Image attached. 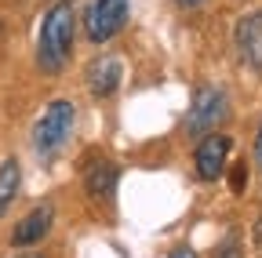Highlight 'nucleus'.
<instances>
[{"label": "nucleus", "mask_w": 262, "mask_h": 258, "mask_svg": "<svg viewBox=\"0 0 262 258\" xmlns=\"http://www.w3.org/2000/svg\"><path fill=\"white\" fill-rule=\"evenodd\" d=\"M77 8L73 0H51L40 29H37V69L44 77H62V69L73 58V40H77Z\"/></svg>", "instance_id": "obj_1"}, {"label": "nucleus", "mask_w": 262, "mask_h": 258, "mask_svg": "<svg viewBox=\"0 0 262 258\" xmlns=\"http://www.w3.org/2000/svg\"><path fill=\"white\" fill-rule=\"evenodd\" d=\"M73 127H77V102L66 99V95L51 99L40 109V116L33 120V131H29V142H33V149H37V156L40 160L58 156L66 149V142H70Z\"/></svg>", "instance_id": "obj_2"}, {"label": "nucleus", "mask_w": 262, "mask_h": 258, "mask_svg": "<svg viewBox=\"0 0 262 258\" xmlns=\"http://www.w3.org/2000/svg\"><path fill=\"white\" fill-rule=\"evenodd\" d=\"M229 120V99L226 91L215 87V84H201L189 99V109H186V135L189 138H204L211 131H222V124Z\"/></svg>", "instance_id": "obj_3"}, {"label": "nucleus", "mask_w": 262, "mask_h": 258, "mask_svg": "<svg viewBox=\"0 0 262 258\" xmlns=\"http://www.w3.org/2000/svg\"><path fill=\"white\" fill-rule=\"evenodd\" d=\"M131 18V0H88L84 15H80V29H84V40L102 48L110 44L120 29Z\"/></svg>", "instance_id": "obj_4"}, {"label": "nucleus", "mask_w": 262, "mask_h": 258, "mask_svg": "<svg viewBox=\"0 0 262 258\" xmlns=\"http://www.w3.org/2000/svg\"><path fill=\"white\" fill-rule=\"evenodd\" d=\"M229 135L222 131H211L204 138H196V149H193V168H196V178L201 182H219L229 168Z\"/></svg>", "instance_id": "obj_5"}, {"label": "nucleus", "mask_w": 262, "mask_h": 258, "mask_svg": "<svg viewBox=\"0 0 262 258\" xmlns=\"http://www.w3.org/2000/svg\"><path fill=\"white\" fill-rule=\"evenodd\" d=\"M233 48H237V58L251 69H262V8L241 15L237 29H233Z\"/></svg>", "instance_id": "obj_6"}, {"label": "nucleus", "mask_w": 262, "mask_h": 258, "mask_svg": "<svg viewBox=\"0 0 262 258\" xmlns=\"http://www.w3.org/2000/svg\"><path fill=\"white\" fill-rule=\"evenodd\" d=\"M84 84H88V91L95 95V99H110V95L124 84V62L117 55L91 58L88 69H84Z\"/></svg>", "instance_id": "obj_7"}, {"label": "nucleus", "mask_w": 262, "mask_h": 258, "mask_svg": "<svg viewBox=\"0 0 262 258\" xmlns=\"http://www.w3.org/2000/svg\"><path fill=\"white\" fill-rule=\"evenodd\" d=\"M51 225H55V207L51 204H37V207L26 211V218H18L15 233H11V244L15 247H33V244H40L51 233Z\"/></svg>", "instance_id": "obj_8"}, {"label": "nucleus", "mask_w": 262, "mask_h": 258, "mask_svg": "<svg viewBox=\"0 0 262 258\" xmlns=\"http://www.w3.org/2000/svg\"><path fill=\"white\" fill-rule=\"evenodd\" d=\"M84 185H88V197L91 200H110L113 189H117V168L110 164V160L98 156L95 164L88 168V175H84Z\"/></svg>", "instance_id": "obj_9"}, {"label": "nucleus", "mask_w": 262, "mask_h": 258, "mask_svg": "<svg viewBox=\"0 0 262 258\" xmlns=\"http://www.w3.org/2000/svg\"><path fill=\"white\" fill-rule=\"evenodd\" d=\"M18 189H22V168H18L15 156H4L0 160V218L18 200Z\"/></svg>", "instance_id": "obj_10"}, {"label": "nucleus", "mask_w": 262, "mask_h": 258, "mask_svg": "<svg viewBox=\"0 0 262 258\" xmlns=\"http://www.w3.org/2000/svg\"><path fill=\"white\" fill-rule=\"evenodd\" d=\"M215 258H244V247H241V240H237V237L222 240V244L215 247Z\"/></svg>", "instance_id": "obj_11"}, {"label": "nucleus", "mask_w": 262, "mask_h": 258, "mask_svg": "<svg viewBox=\"0 0 262 258\" xmlns=\"http://www.w3.org/2000/svg\"><path fill=\"white\" fill-rule=\"evenodd\" d=\"M244 185H248V164H233V171H229V189L241 197Z\"/></svg>", "instance_id": "obj_12"}, {"label": "nucleus", "mask_w": 262, "mask_h": 258, "mask_svg": "<svg viewBox=\"0 0 262 258\" xmlns=\"http://www.w3.org/2000/svg\"><path fill=\"white\" fill-rule=\"evenodd\" d=\"M255 168L262 171V120H258V127H255Z\"/></svg>", "instance_id": "obj_13"}, {"label": "nucleus", "mask_w": 262, "mask_h": 258, "mask_svg": "<svg viewBox=\"0 0 262 258\" xmlns=\"http://www.w3.org/2000/svg\"><path fill=\"white\" fill-rule=\"evenodd\" d=\"M164 258H196V251H193V247H171Z\"/></svg>", "instance_id": "obj_14"}, {"label": "nucleus", "mask_w": 262, "mask_h": 258, "mask_svg": "<svg viewBox=\"0 0 262 258\" xmlns=\"http://www.w3.org/2000/svg\"><path fill=\"white\" fill-rule=\"evenodd\" d=\"M175 4H179V8H201L204 0H175Z\"/></svg>", "instance_id": "obj_15"}, {"label": "nucleus", "mask_w": 262, "mask_h": 258, "mask_svg": "<svg viewBox=\"0 0 262 258\" xmlns=\"http://www.w3.org/2000/svg\"><path fill=\"white\" fill-rule=\"evenodd\" d=\"M18 258H44V254H33V251H26V254H18Z\"/></svg>", "instance_id": "obj_16"}]
</instances>
